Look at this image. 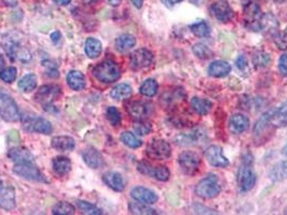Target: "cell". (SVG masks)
<instances>
[{"mask_svg": "<svg viewBox=\"0 0 287 215\" xmlns=\"http://www.w3.org/2000/svg\"><path fill=\"white\" fill-rule=\"evenodd\" d=\"M220 192L221 185L219 179L214 173H211V175H207L205 178H203L195 186V194L204 199L215 198V197H217L220 194Z\"/></svg>", "mask_w": 287, "mask_h": 215, "instance_id": "obj_1", "label": "cell"}, {"mask_svg": "<svg viewBox=\"0 0 287 215\" xmlns=\"http://www.w3.org/2000/svg\"><path fill=\"white\" fill-rule=\"evenodd\" d=\"M93 74L100 82L112 83L120 77L121 70L115 62L106 61L98 64L93 69Z\"/></svg>", "mask_w": 287, "mask_h": 215, "instance_id": "obj_2", "label": "cell"}, {"mask_svg": "<svg viewBox=\"0 0 287 215\" xmlns=\"http://www.w3.org/2000/svg\"><path fill=\"white\" fill-rule=\"evenodd\" d=\"M0 116L8 122L19 121L21 117L15 101L3 89H0Z\"/></svg>", "mask_w": 287, "mask_h": 215, "instance_id": "obj_3", "label": "cell"}, {"mask_svg": "<svg viewBox=\"0 0 287 215\" xmlns=\"http://www.w3.org/2000/svg\"><path fill=\"white\" fill-rule=\"evenodd\" d=\"M178 164L185 175L193 176L199 171L201 166V158L195 152L185 151L179 154Z\"/></svg>", "mask_w": 287, "mask_h": 215, "instance_id": "obj_4", "label": "cell"}, {"mask_svg": "<svg viewBox=\"0 0 287 215\" xmlns=\"http://www.w3.org/2000/svg\"><path fill=\"white\" fill-rule=\"evenodd\" d=\"M171 145L164 140H152L147 146L146 154L149 158L154 160H164L171 156Z\"/></svg>", "mask_w": 287, "mask_h": 215, "instance_id": "obj_5", "label": "cell"}, {"mask_svg": "<svg viewBox=\"0 0 287 215\" xmlns=\"http://www.w3.org/2000/svg\"><path fill=\"white\" fill-rule=\"evenodd\" d=\"M24 128L31 133H39L45 135H50L52 133V125L46 118L39 116H27L24 118Z\"/></svg>", "mask_w": 287, "mask_h": 215, "instance_id": "obj_6", "label": "cell"}, {"mask_svg": "<svg viewBox=\"0 0 287 215\" xmlns=\"http://www.w3.org/2000/svg\"><path fill=\"white\" fill-rule=\"evenodd\" d=\"M13 172L16 173L26 180L31 181H38V182H46L45 177L40 170L33 165V163H20L16 164L13 168Z\"/></svg>", "mask_w": 287, "mask_h": 215, "instance_id": "obj_7", "label": "cell"}, {"mask_svg": "<svg viewBox=\"0 0 287 215\" xmlns=\"http://www.w3.org/2000/svg\"><path fill=\"white\" fill-rule=\"evenodd\" d=\"M153 62V54L147 49L136 50L131 54L130 66L133 70H142L149 67Z\"/></svg>", "mask_w": 287, "mask_h": 215, "instance_id": "obj_8", "label": "cell"}, {"mask_svg": "<svg viewBox=\"0 0 287 215\" xmlns=\"http://www.w3.org/2000/svg\"><path fill=\"white\" fill-rule=\"evenodd\" d=\"M137 170H139L141 173H143V175L152 177L154 179H157V180L162 181V182L167 181L171 177L170 170L164 166L153 167L150 164L140 163L139 166H137Z\"/></svg>", "mask_w": 287, "mask_h": 215, "instance_id": "obj_9", "label": "cell"}, {"mask_svg": "<svg viewBox=\"0 0 287 215\" xmlns=\"http://www.w3.org/2000/svg\"><path fill=\"white\" fill-rule=\"evenodd\" d=\"M238 184L242 192H248L256 184L255 173L250 169L249 165L246 164V161H245L244 166H242L238 172Z\"/></svg>", "mask_w": 287, "mask_h": 215, "instance_id": "obj_10", "label": "cell"}, {"mask_svg": "<svg viewBox=\"0 0 287 215\" xmlns=\"http://www.w3.org/2000/svg\"><path fill=\"white\" fill-rule=\"evenodd\" d=\"M205 157L208 164L216 168H226L229 166V160L224 155L223 148L218 145H211L205 150Z\"/></svg>", "mask_w": 287, "mask_h": 215, "instance_id": "obj_11", "label": "cell"}, {"mask_svg": "<svg viewBox=\"0 0 287 215\" xmlns=\"http://www.w3.org/2000/svg\"><path fill=\"white\" fill-rule=\"evenodd\" d=\"M244 14L250 28L254 29V31H259V23L262 16L259 4L255 1L247 2L244 7Z\"/></svg>", "mask_w": 287, "mask_h": 215, "instance_id": "obj_12", "label": "cell"}, {"mask_svg": "<svg viewBox=\"0 0 287 215\" xmlns=\"http://www.w3.org/2000/svg\"><path fill=\"white\" fill-rule=\"evenodd\" d=\"M15 207V193L13 187L3 184L0 179V208L4 210H12Z\"/></svg>", "mask_w": 287, "mask_h": 215, "instance_id": "obj_13", "label": "cell"}, {"mask_svg": "<svg viewBox=\"0 0 287 215\" xmlns=\"http://www.w3.org/2000/svg\"><path fill=\"white\" fill-rule=\"evenodd\" d=\"M131 196L136 201L143 202L146 205H153L158 201L159 197L155 194L153 190L149 189L144 186H136L132 190H131Z\"/></svg>", "mask_w": 287, "mask_h": 215, "instance_id": "obj_14", "label": "cell"}, {"mask_svg": "<svg viewBox=\"0 0 287 215\" xmlns=\"http://www.w3.org/2000/svg\"><path fill=\"white\" fill-rule=\"evenodd\" d=\"M212 12L215 15V17L220 22L223 23H228L232 20L233 15V10L230 7V4L225 1V0H219V1L215 2L212 5Z\"/></svg>", "mask_w": 287, "mask_h": 215, "instance_id": "obj_15", "label": "cell"}, {"mask_svg": "<svg viewBox=\"0 0 287 215\" xmlns=\"http://www.w3.org/2000/svg\"><path fill=\"white\" fill-rule=\"evenodd\" d=\"M270 125L274 127H284L287 125V101L278 107L277 109L269 111Z\"/></svg>", "mask_w": 287, "mask_h": 215, "instance_id": "obj_16", "label": "cell"}, {"mask_svg": "<svg viewBox=\"0 0 287 215\" xmlns=\"http://www.w3.org/2000/svg\"><path fill=\"white\" fill-rule=\"evenodd\" d=\"M150 106L142 103V101H134V103H131L128 106V112L130 113V115L139 119V121H143L150 114Z\"/></svg>", "mask_w": 287, "mask_h": 215, "instance_id": "obj_17", "label": "cell"}, {"mask_svg": "<svg viewBox=\"0 0 287 215\" xmlns=\"http://www.w3.org/2000/svg\"><path fill=\"white\" fill-rule=\"evenodd\" d=\"M103 180L108 185L110 188H112L116 192H122L125 188V180L124 178L120 175V173L115 171H109L104 175Z\"/></svg>", "mask_w": 287, "mask_h": 215, "instance_id": "obj_18", "label": "cell"}, {"mask_svg": "<svg viewBox=\"0 0 287 215\" xmlns=\"http://www.w3.org/2000/svg\"><path fill=\"white\" fill-rule=\"evenodd\" d=\"M8 157L16 164L34 163V155L25 147H13L8 153Z\"/></svg>", "mask_w": 287, "mask_h": 215, "instance_id": "obj_19", "label": "cell"}, {"mask_svg": "<svg viewBox=\"0 0 287 215\" xmlns=\"http://www.w3.org/2000/svg\"><path fill=\"white\" fill-rule=\"evenodd\" d=\"M82 157L83 160L86 161V164L93 169L99 168L101 164H103V156L94 147H89L85 150V152L82 153Z\"/></svg>", "mask_w": 287, "mask_h": 215, "instance_id": "obj_20", "label": "cell"}, {"mask_svg": "<svg viewBox=\"0 0 287 215\" xmlns=\"http://www.w3.org/2000/svg\"><path fill=\"white\" fill-rule=\"evenodd\" d=\"M230 72L231 66L225 61H215L208 67V74L214 77H225Z\"/></svg>", "mask_w": 287, "mask_h": 215, "instance_id": "obj_21", "label": "cell"}, {"mask_svg": "<svg viewBox=\"0 0 287 215\" xmlns=\"http://www.w3.org/2000/svg\"><path fill=\"white\" fill-rule=\"evenodd\" d=\"M51 145L59 152H69L75 148V140L68 136H58L52 139Z\"/></svg>", "mask_w": 287, "mask_h": 215, "instance_id": "obj_22", "label": "cell"}, {"mask_svg": "<svg viewBox=\"0 0 287 215\" xmlns=\"http://www.w3.org/2000/svg\"><path fill=\"white\" fill-rule=\"evenodd\" d=\"M61 93V88L58 86L55 85H47V86H43L40 89L38 94L36 95V99L38 101H41V103H45L48 105H51V100L55 98L57 95Z\"/></svg>", "mask_w": 287, "mask_h": 215, "instance_id": "obj_23", "label": "cell"}, {"mask_svg": "<svg viewBox=\"0 0 287 215\" xmlns=\"http://www.w3.org/2000/svg\"><path fill=\"white\" fill-rule=\"evenodd\" d=\"M249 128V119L243 114H235L230 118V129L233 134H242Z\"/></svg>", "mask_w": 287, "mask_h": 215, "instance_id": "obj_24", "label": "cell"}, {"mask_svg": "<svg viewBox=\"0 0 287 215\" xmlns=\"http://www.w3.org/2000/svg\"><path fill=\"white\" fill-rule=\"evenodd\" d=\"M67 83L70 86V88H73L74 91H81L86 87L87 81H86V76L81 73L80 71H70V72L67 74Z\"/></svg>", "mask_w": 287, "mask_h": 215, "instance_id": "obj_25", "label": "cell"}, {"mask_svg": "<svg viewBox=\"0 0 287 215\" xmlns=\"http://www.w3.org/2000/svg\"><path fill=\"white\" fill-rule=\"evenodd\" d=\"M269 178L273 182H282L287 180V160L280 161L277 165H274L270 172H269Z\"/></svg>", "mask_w": 287, "mask_h": 215, "instance_id": "obj_26", "label": "cell"}, {"mask_svg": "<svg viewBox=\"0 0 287 215\" xmlns=\"http://www.w3.org/2000/svg\"><path fill=\"white\" fill-rule=\"evenodd\" d=\"M191 106H192V109L195 111V113H198L199 115H206L212 110L213 103L208 99L193 97L191 99Z\"/></svg>", "mask_w": 287, "mask_h": 215, "instance_id": "obj_27", "label": "cell"}, {"mask_svg": "<svg viewBox=\"0 0 287 215\" xmlns=\"http://www.w3.org/2000/svg\"><path fill=\"white\" fill-rule=\"evenodd\" d=\"M136 44V39L134 36L130 34H123L119 36L116 40V47L119 52H127L132 49Z\"/></svg>", "mask_w": 287, "mask_h": 215, "instance_id": "obj_28", "label": "cell"}, {"mask_svg": "<svg viewBox=\"0 0 287 215\" xmlns=\"http://www.w3.org/2000/svg\"><path fill=\"white\" fill-rule=\"evenodd\" d=\"M259 28L264 29L265 32L269 33H277L278 28H279V22L277 21L276 17H274L272 14L267 13L261 16L260 23H259Z\"/></svg>", "mask_w": 287, "mask_h": 215, "instance_id": "obj_29", "label": "cell"}, {"mask_svg": "<svg viewBox=\"0 0 287 215\" xmlns=\"http://www.w3.org/2000/svg\"><path fill=\"white\" fill-rule=\"evenodd\" d=\"M189 28L191 33L199 38H207L210 37L211 35V28L205 21H199L196 23L191 24Z\"/></svg>", "mask_w": 287, "mask_h": 215, "instance_id": "obj_30", "label": "cell"}, {"mask_svg": "<svg viewBox=\"0 0 287 215\" xmlns=\"http://www.w3.org/2000/svg\"><path fill=\"white\" fill-rule=\"evenodd\" d=\"M86 53L90 58H96L101 53L100 41L95 38H89L86 41Z\"/></svg>", "mask_w": 287, "mask_h": 215, "instance_id": "obj_31", "label": "cell"}, {"mask_svg": "<svg viewBox=\"0 0 287 215\" xmlns=\"http://www.w3.org/2000/svg\"><path fill=\"white\" fill-rule=\"evenodd\" d=\"M71 163L66 157H56L53 159V169L58 176H64L70 171Z\"/></svg>", "mask_w": 287, "mask_h": 215, "instance_id": "obj_32", "label": "cell"}, {"mask_svg": "<svg viewBox=\"0 0 287 215\" xmlns=\"http://www.w3.org/2000/svg\"><path fill=\"white\" fill-rule=\"evenodd\" d=\"M129 211L132 214H141V215H152L157 214L155 210H153L152 208L148 207L146 204H143V202H130L129 204Z\"/></svg>", "mask_w": 287, "mask_h": 215, "instance_id": "obj_33", "label": "cell"}, {"mask_svg": "<svg viewBox=\"0 0 287 215\" xmlns=\"http://www.w3.org/2000/svg\"><path fill=\"white\" fill-rule=\"evenodd\" d=\"M111 97L116 100L128 99L132 95V87L129 84H119L111 91Z\"/></svg>", "mask_w": 287, "mask_h": 215, "instance_id": "obj_34", "label": "cell"}, {"mask_svg": "<svg viewBox=\"0 0 287 215\" xmlns=\"http://www.w3.org/2000/svg\"><path fill=\"white\" fill-rule=\"evenodd\" d=\"M37 86V76L34 73L26 74L25 76H23L19 82V87L22 89L23 92H32Z\"/></svg>", "mask_w": 287, "mask_h": 215, "instance_id": "obj_35", "label": "cell"}, {"mask_svg": "<svg viewBox=\"0 0 287 215\" xmlns=\"http://www.w3.org/2000/svg\"><path fill=\"white\" fill-rule=\"evenodd\" d=\"M158 83L152 79H148L143 83L140 92L142 95L146 97H153L158 92Z\"/></svg>", "mask_w": 287, "mask_h": 215, "instance_id": "obj_36", "label": "cell"}, {"mask_svg": "<svg viewBox=\"0 0 287 215\" xmlns=\"http://www.w3.org/2000/svg\"><path fill=\"white\" fill-rule=\"evenodd\" d=\"M121 141L125 145H128L129 147H132V148H137L142 146L143 144V141L137 138L134 134L130 133V131H124V133L121 135Z\"/></svg>", "mask_w": 287, "mask_h": 215, "instance_id": "obj_37", "label": "cell"}, {"mask_svg": "<svg viewBox=\"0 0 287 215\" xmlns=\"http://www.w3.org/2000/svg\"><path fill=\"white\" fill-rule=\"evenodd\" d=\"M77 207L79 208V210L83 214H88V215H101L103 214V212H101L96 206L90 204V202H87V201L78 200Z\"/></svg>", "mask_w": 287, "mask_h": 215, "instance_id": "obj_38", "label": "cell"}, {"mask_svg": "<svg viewBox=\"0 0 287 215\" xmlns=\"http://www.w3.org/2000/svg\"><path fill=\"white\" fill-rule=\"evenodd\" d=\"M75 211H76L75 207L65 201L58 202V204L53 208V214L55 215H71L75 213Z\"/></svg>", "mask_w": 287, "mask_h": 215, "instance_id": "obj_39", "label": "cell"}, {"mask_svg": "<svg viewBox=\"0 0 287 215\" xmlns=\"http://www.w3.org/2000/svg\"><path fill=\"white\" fill-rule=\"evenodd\" d=\"M192 52L196 57L202 58V59L210 58L213 55V52L211 51L210 47L206 46L205 44H202V43L194 44L192 46Z\"/></svg>", "mask_w": 287, "mask_h": 215, "instance_id": "obj_40", "label": "cell"}, {"mask_svg": "<svg viewBox=\"0 0 287 215\" xmlns=\"http://www.w3.org/2000/svg\"><path fill=\"white\" fill-rule=\"evenodd\" d=\"M271 63V57L265 52H258L254 56V64L257 68H266Z\"/></svg>", "mask_w": 287, "mask_h": 215, "instance_id": "obj_41", "label": "cell"}, {"mask_svg": "<svg viewBox=\"0 0 287 215\" xmlns=\"http://www.w3.org/2000/svg\"><path fill=\"white\" fill-rule=\"evenodd\" d=\"M106 116L112 126H118V125L121 123L120 112H119L117 108L115 107L108 108V110H107V113H106Z\"/></svg>", "mask_w": 287, "mask_h": 215, "instance_id": "obj_42", "label": "cell"}, {"mask_svg": "<svg viewBox=\"0 0 287 215\" xmlns=\"http://www.w3.org/2000/svg\"><path fill=\"white\" fill-rule=\"evenodd\" d=\"M199 140L198 134H187V135H181L176 138V141L178 144L181 145H192L195 144L196 141Z\"/></svg>", "mask_w": 287, "mask_h": 215, "instance_id": "obj_43", "label": "cell"}, {"mask_svg": "<svg viewBox=\"0 0 287 215\" xmlns=\"http://www.w3.org/2000/svg\"><path fill=\"white\" fill-rule=\"evenodd\" d=\"M16 68L9 67L5 68L2 71H0V79H1L5 83H12L16 79Z\"/></svg>", "mask_w": 287, "mask_h": 215, "instance_id": "obj_44", "label": "cell"}, {"mask_svg": "<svg viewBox=\"0 0 287 215\" xmlns=\"http://www.w3.org/2000/svg\"><path fill=\"white\" fill-rule=\"evenodd\" d=\"M134 130H135V133L140 136L147 135L151 131V125L140 121L139 123L134 124Z\"/></svg>", "mask_w": 287, "mask_h": 215, "instance_id": "obj_45", "label": "cell"}, {"mask_svg": "<svg viewBox=\"0 0 287 215\" xmlns=\"http://www.w3.org/2000/svg\"><path fill=\"white\" fill-rule=\"evenodd\" d=\"M274 41H276V44L280 47L281 50H287V32L281 35L278 34Z\"/></svg>", "mask_w": 287, "mask_h": 215, "instance_id": "obj_46", "label": "cell"}, {"mask_svg": "<svg viewBox=\"0 0 287 215\" xmlns=\"http://www.w3.org/2000/svg\"><path fill=\"white\" fill-rule=\"evenodd\" d=\"M279 69L284 76H287V54L281 56L279 61Z\"/></svg>", "mask_w": 287, "mask_h": 215, "instance_id": "obj_47", "label": "cell"}, {"mask_svg": "<svg viewBox=\"0 0 287 215\" xmlns=\"http://www.w3.org/2000/svg\"><path fill=\"white\" fill-rule=\"evenodd\" d=\"M236 64H237V67L239 69H240V70H242V71H244L245 69L247 68V59H246V57H245L244 55H240V56H239L237 58Z\"/></svg>", "mask_w": 287, "mask_h": 215, "instance_id": "obj_48", "label": "cell"}, {"mask_svg": "<svg viewBox=\"0 0 287 215\" xmlns=\"http://www.w3.org/2000/svg\"><path fill=\"white\" fill-rule=\"evenodd\" d=\"M8 142L9 143H19L20 142V135L16 130H11L8 134Z\"/></svg>", "mask_w": 287, "mask_h": 215, "instance_id": "obj_49", "label": "cell"}, {"mask_svg": "<svg viewBox=\"0 0 287 215\" xmlns=\"http://www.w3.org/2000/svg\"><path fill=\"white\" fill-rule=\"evenodd\" d=\"M161 1H162V3L165 4L166 7L172 8V7H174L175 4H177L179 2H182L183 0H161Z\"/></svg>", "mask_w": 287, "mask_h": 215, "instance_id": "obj_50", "label": "cell"}, {"mask_svg": "<svg viewBox=\"0 0 287 215\" xmlns=\"http://www.w3.org/2000/svg\"><path fill=\"white\" fill-rule=\"evenodd\" d=\"M51 39L53 42H57V41L61 39V34H59V32H54L53 34H51Z\"/></svg>", "mask_w": 287, "mask_h": 215, "instance_id": "obj_51", "label": "cell"}, {"mask_svg": "<svg viewBox=\"0 0 287 215\" xmlns=\"http://www.w3.org/2000/svg\"><path fill=\"white\" fill-rule=\"evenodd\" d=\"M131 2L134 4L135 8L141 9L144 4V0H131Z\"/></svg>", "mask_w": 287, "mask_h": 215, "instance_id": "obj_52", "label": "cell"}, {"mask_svg": "<svg viewBox=\"0 0 287 215\" xmlns=\"http://www.w3.org/2000/svg\"><path fill=\"white\" fill-rule=\"evenodd\" d=\"M71 0H54V2H56L57 4H61V5H67L70 3Z\"/></svg>", "mask_w": 287, "mask_h": 215, "instance_id": "obj_53", "label": "cell"}, {"mask_svg": "<svg viewBox=\"0 0 287 215\" xmlns=\"http://www.w3.org/2000/svg\"><path fill=\"white\" fill-rule=\"evenodd\" d=\"M108 3L112 7H118L121 3V0H108Z\"/></svg>", "mask_w": 287, "mask_h": 215, "instance_id": "obj_54", "label": "cell"}, {"mask_svg": "<svg viewBox=\"0 0 287 215\" xmlns=\"http://www.w3.org/2000/svg\"><path fill=\"white\" fill-rule=\"evenodd\" d=\"M83 1H85L86 3H93V2H96V1H98V0H83Z\"/></svg>", "mask_w": 287, "mask_h": 215, "instance_id": "obj_55", "label": "cell"}, {"mask_svg": "<svg viewBox=\"0 0 287 215\" xmlns=\"http://www.w3.org/2000/svg\"><path fill=\"white\" fill-rule=\"evenodd\" d=\"M282 153H283V155L284 156H286L287 157V144L283 147V151H282Z\"/></svg>", "mask_w": 287, "mask_h": 215, "instance_id": "obj_56", "label": "cell"}, {"mask_svg": "<svg viewBox=\"0 0 287 215\" xmlns=\"http://www.w3.org/2000/svg\"><path fill=\"white\" fill-rule=\"evenodd\" d=\"M3 64H4V62H3V58H2V56H1V55H0V67H2Z\"/></svg>", "mask_w": 287, "mask_h": 215, "instance_id": "obj_57", "label": "cell"}, {"mask_svg": "<svg viewBox=\"0 0 287 215\" xmlns=\"http://www.w3.org/2000/svg\"><path fill=\"white\" fill-rule=\"evenodd\" d=\"M274 1H276V2H283V1H285V0H274Z\"/></svg>", "mask_w": 287, "mask_h": 215, "instance_id": "obj_58", "label": "cell"}, {"mask_svg": "<svg viewBox=\"0 0 287 215\" xmlns=\"http://www.w3.org/2000/svg\"><path fill=\"white\" fill-rule=\"evenodd\" d=\"M285 213H286V214H287V209H286V211H285Z\"/></svg>", "mask_w": 287, "mask_h": 215, "instance_id": "obj_59", "label": "cell"}]
</instances>
